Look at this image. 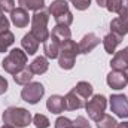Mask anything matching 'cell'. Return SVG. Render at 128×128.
I'll use <instances>...</instances> for the list:
<instances>
[{"label": "cell", "mask_w": 128, "mask_h": 128, "mask_svg": "<svg viewBox=\"0 0 128 128\" xmlns=\"http://www.w3.org/2000/svg\"><path fill=\"white\" fill-rule=\"evenodd\" d=\"M33 124H34L36 128H48L51 122H49L48 116H45V115H42V113H36V115L33 116Z\"/></svg>", "instance_id": "26"}, {"label": "cell", "mask_w": 128, "mask_h": 128, "mask_svg": "<svg viewBox=\"0 0 128 128\" xmlns=\"http://www.w3.org/2000/svg\"><path fill=\"white\" fill-rule=\"evenodd\" d=\"M124 6V0H106V9L113 14H119V10Z\"/></svg>", "instance_id": "27"}, {"label": "cell", "mask_w": 128, "mask_h": 128, "mask_svg": "<svg viewBox=\"0 0 128 128\" xmlns=\"http://www.w3.org/2000/svg\"><path fill=\"white\" fill-rule=\"evenodd\" d=\"M2 67L4 72L10 73L12 76L18 72H21L22 68L27 67V54L24 49L21 48H14L2 61Z\"/></svg>", "instance_id": "3"}, {"label": "cell", "mask_w": 128, "mask_h": 128, "mask_svg": "<svg viewBox=\"0 0 128 128\" xmlns=\"http://www.w3.org/2000/svg\"><path fill=\"white\" fill-rule=\"evenodd\" d=\"M21 46H22V49L26 51L27 55H34L39 49V40L32 33H27V34H24V37L21 40Z\"/></svg>", "instance_id": "16"}, {"label": "cell", "mask_w": 128, "mask_h": 128, "mask_svg": "<svg viewBox=\"0 0 128 128\" xmlns=\"http://www.w3.org/2000/svg\"><path fill=\"white\" fill-rule=\"evenodd\" d=\"M118 15L119 16L112 20V22H110V32L124 37L128 34V4L124 3V6Z\"/></svg>", "instance_id": "7"}, {"label": "cell", "mask_w": 128, "mask_h": 128, "mask_svg": "<svg viewBox=\"0 0 128 128\" xmlns=\"http://www.w3.org/2000/svg\"><path fill=\"white\" fill-rule=\"evenodd\" d=\"M33 72L30 70V67H26V68H22L21 72H18V73H15L14 74V80H15V84H18V85H27L28 82H32L33 79Z\"/></svg>", "instance_id": "22"}, {"label": "cell", "mask_w": 128, "mask_h": 128, "mask_svg": "<svg viewBox=\"0 0 128 128\" xmlns=\"http://www.w3.org/2000/svg\"><path fill=\"white\" fill-rule=\"evenodd\" d=\"M96 2L100 8H104V6H106V0H96Z\"/></svg>", "instance_id": "36"}, {"label": "cell", "mask_w": 128, "mask_h": 128, "mask_svg": "<svg viewBox=\"0 0 128 128\" xmlns=\"http://www.w3.org/2000/svg\"><path fill=\"white\" fill-rule=\"evenodd\" d=\"M125 74H127V78H128V68H127V70H125Z\"/></svg>", "instance_id": "39"}, {"label": "cell", "mask_w": 128, "mask_h": 128, "mask_svg": "<svg viewBox=\"0 0 128 128\" xmlns=\"http://www.w3.org/2000/svg\"><path fill=\"white\" fill-rule=\"evenodd\" d=\"M124 52H125V57H127V60H128V46L124 48Z\"/></svg>", "instance_id": "37"}, {"label": "cell", "mask_w": 128, "mask_h": 128, "mask_svg": "<svg viewBox=\"0 0 128 128\" xmlns=\"http://www.w3.org/2000/svg\"><path fill=\"white\" fill-rule=\"evenodd\" d=\"M73 128H92L91 124L88 122V119L85 116H76V119L73 121Z\"/></svg>", "instance_id": "31"}, {"label": "cell", "mask_w": 128, "mask_h": 128, "mask_svg": "<svg viewBox=\"0 0 128 128\" xmlns=\"http://www.w3.org/2000/svg\"><path fill=\"white\" fill-rule=\"evenodd\" d=\"M48 12H49V15H52L54 18H57V16L63 15L66 12H68V3H67V0H54V2L49 4Z\"/></svg>", "instance_id": "19"}, {"label": "cell", "mask_w": 128, "mask_h": 128, "mask_svg": "<svg viewBox=\"0 0 128 128\" xmlns=\"http://www.w3.org/2000/svg\"><path fill=\"white\" fill-rule=\"evenodd\" d=\"M48 21H49V12L43 8L37 12H34L32 16V33L33 36L39 40V43H45L48 39H49V34L51 32L48 30Z\"/></svg>", "instance_id": "2"}, {"label": "cell", "mask_w": 128, "mask_h": 128, "mask_svg": "<svg viewBox=\"0 0 128 128\" xmlns=\"http://www.w3.org/2000/svg\"><path fill=\"white\" fill-rule=\"evenodd\" d=\"M100 45V37L97 36L96 33H88L85 34L80 42L78 43L79 46V54H90L92 49H96L97 46Z\"/></svg>", "instance_id": "11"}, {"label": "cell", "mask_w": 128, "mask_h": 128, "mask_svg": "<svg viewBox=\"0 0 128 128\" xmlns=\"http://www.w3.org/2000/svg\"><path fill=\"white\" fill-rule=\"evenodd\" d=\"M110 67H112V70H121V72H125L128 68V60L125 57L124 49L113 54V58L110 61Z\"/></svg>", "instance_id": "17"}, {"label": "cell", "mask_w": 128, "mask_h": 128, "mask_svg": "<svg viewBox=\"0 0 128 128\" xmlns=\"http://www.w3.org/2000/svg\"><path fill=\"white\" fill-rule=\"evenodd\" d=\"M127 2H128V0H127Z\"/></svg>", "instance_id": "40"}, {"label": "cell", "mask_w": 128, "mask_h": 128, "mask_svg": "<svg viewBox=\"0 0 128 128\" xmlns=\"http://www.w3.org/2000/svg\"><path fill=\"white\" fill-rule=\"evenodd\" d=\"M73 91H74L79 97H82L85 101H88V100L92 97V91H94V88H92V85H91L90 82L80 80V82L76 84V86L73 88Z\"/></svg>", "instance_id": "18"}, {"label": "cell", "mask_w": 128, "mask_h": 128, "mask_svg": "<svg viewBox=\"0 0 128 128\" xmlns=\"http://www.w3.org/2000/svg\"><path fill=\"white\" fill-rule=\"evenodd\" d=\"M20 8H24L27 10L37 12L45 8V0H18Z\"/></svg>", "instance_id": "24"}, {"label": "cell", "mask_w": 128, "mask_h": 128, "mask_svg": "<svg viewBox=\"0 0 128 128\" xmlns=\"http://www.w3.org/2000/svg\"><path fill=\"white\" fill-rule=\"evenodd\" d=\"M49 36L54 37L55 40H58L60 43H63L66 40L72 39V32H70V28L66 27V26H58V24H55V27L52 28V32H51Z\"/></svg>", "instance_id": "20"}, {"label": "cell", "mask_w": 128, "mask_h": 128, "mask_svg": "<svg viewBox=\"0 0 128 128\" xmlns=\"http://www.w3.org/2000/svg\"><path fill=\"white\" fill-rule=\"evenodd\" d=\"M32 21L30 15H28V10L24 9V8H15L12 12H10V22L16 27V28H24L28 26V22Z\"/></svg>", "instance_id": "10"}, {"label": "cell", "mask_w": 128, "mask_h": 128, "mask_svg": "<svg viewBox=\"0 0 128 128\" xmlns=\"http://www.w3.org/2000/svg\"><path fill=\"white\" fill-rule=\"evenodd\" d=\"M106 82H107V85H109L112 90H124L128 84V78H127V74H125V72L112 70V72L107 74Z\"/></svg>", "instance_id": "9"}, {"label": "cell", "mask_w": 128, "mask_h": 128, "mask_svg": "<svg viewBox=\"0 0 128 128\" xmlns=\"http://www.w3.org/2000/svg\"><path fill=\"white\" fill-rule=\"evenodd\" d=\"M45 96V88L40 82H28L21 90V98L28 104H37Z\"/></svg>", "instance_id": "6"}, {"label": "cell", "mask_w": 128, "mask_h": 128, "mask_svg": "<svg viewBox=\"0 0 128 128\" xmlns=\"http://www.w3.org/2000/svg\"><path fill=\"white\" fill-rule=\"evenodd\" d=\"M46 109L54 113V115H60L61 112H64V97L58 96V94H54L46 100Z\"/></svg>", "instance_id": "15"}, {"label": "cell", "mask_w": 128, "mask_h": 128, "mask_svg": "<svg viewBox=\"0 0 128 128\" xmlns=\"http://www.w3.org/2000/svg\"><path fill=\"white\" fill-rule=\"evenodd\" d=\"M55 22L58 24V26H66V27H70V24L73 22V14L68 10V12H66L63 15H60V16H57L55 18Z\"/></svg>", "instance_id": "28"}, {"label": "cell", "mask_w": 128, "mask_h": 128, "mask_svg": "<svg viewBox=\"0 0 128 128\" xmlns=\"http://www.w3.org/2000/svg\"><path fill=\"white\" fill-rule=\"evenodd\" d=\"M15 9V0H0V10L2 12H12Z\"/></svg>", "instance_id": "32"}, {"label": "cell", "mask_w": 128, "mask_h": 128, "mask_svg": "<svg viewBox=\"0 0 128 128\" xmlns=\"http://www.w3.org/2000/svg\"><path fill=\"white\" fill-rule=\"evenodd\" d=\"M78 10H86L91 6V0H68Z\"/></svg>", "instance_id": "30"}, {"label": "cell", "mask_w": 128, "mask_h": 128, "mask_svg": "<svg viewBox=\"0 0 128 128\" xmlns=\"http://www.w3.org/2000/svg\"><path fill=\"white\" fill-rule=\"evenodd\" d=\"M9 26H10V21L4 16V12L0 10V33L9 30Z\"/></svg>", "instance_id": "33"}, {"label": "cell", "mask_w": 128, "mask_h": 128, "mask_svg": "<svg viewBox=\"0 0 128 128\" xmlns=\"http://www.w3.org/2000/svg\"><path fill=\"white\" fill-rule=\"evenodd\" d=\"M79 55V46L74 40L68 39L61 43L58 52V64L64 70H72L76 63V57Z\"/></svg>", "instance_id": "4"}, {"label": "cell", "mask_w": 128, "mask_h": 128, "mask_svg": "<svg viewBox=\"0 0 128 128\" xmlns=\"http://www.w3.org/2000/svg\"><path fill=\"white\" fill-rule=\"evenodd\" d=\"M60 46H61V43H60L58 40H55L54 37L49 36V39L43 43V52H45V57L49 58V60H55V58H58Z\"/></svg>", "instance_id": "14"}, {"label": "cell", "mask_w": 128, "mask_h": 128, "mask_svg": "<svg viewBox=\"0 0 128 128\" xmlns=\"http://www.w3.org/2000/svg\"><path fill=\"white\" fill-rule=\"evenodd\" d=\"M85 104H86V101L82 97L78 96L73 90L64 96V109L66 110H78V109L85 107Z\"/></svg>", "instance_id": "12"}, {"label": "cell", "mask_w": 128, "mask_h": 128, "mask_svg": "<svg viewBox=\"0 0 128 128\" xmlns=\"http://www.w3.org/2000/svg\"><path fill=\"white\" fill-rule=\"evenodd\" d=\"M0 128H14V127H10V125H6V124H3V127H0Z\"/></svg>", "instance_id": "38"}, {"label": "cell", "mask_w": 128, "mask_h": 128, "mask_svg": "<svg viewBox=\"0 0 128 128\" xmlns=\"http://www.w3.org/2000/svg\"><path fill=\"white\" fill-rule=\"evenodd\" d=\"M3 124L14 128H26L32 124V113L24 107H8L2 115Z\"/></svg>", "instance_id": "1"}, {"label": "cell", "mask_w": 128, "mask_h": 128, "mask_svg": "<svg viewBox=\"0 0 128 128\" xmlns=\"http://www.w3.org/2000/svg\"><path fill=\"white\" fill-rule=\"evenodd\" d=\"M106 106H107V98L101 94H96L92 96L85 104V109L88 112V116L92 119V121H98L103 115H104V110H106Z\"/></svg>", "instance_id": "5"}, {"label": "cell", "mask_w": 128, "mask_h": 128, "mask_svg": "<svg viewBox=\"0 0 128 128\" xmlns=\"http://www.w3.org/2000/svg\"><path fill=\"white\" fill-rule=\"evenodd\" d=\"M109 104H110V110L122 119L128 118V98L124 94H112L109 98Z\"/></svg>", "instance_id": "8"}, {"label": "cell", "mask_w": 128, "mask_h": 128, "mask_svg": "<svg viewBox=\"0 0 128 128\" xmlns=\"http://www.w3.org/2000/svg\"><path fill=\"white\" fill-rule=\"evenodd\" d=\"M122 39L124 37H121V36H118V34H115V33H109V34H106L104 37H103V46H104V51L107 52V54H115L116 52V48H118V45L122 42Z\"/></svg>", "instance_id": "13"}, {"label": "cell", "mask_w": 128, "mask_h": 128, "mask_svg": "<svg viewBox=\"0 0 128 128\" xmlns=\"http://www.w3.org/2000/svg\"><path fill=\"white\" fill-rule=\"evenodd\" d=\"M116 128H128V121H125V122H121V124H118V125H116Z\"/></svg>", "instance_id": "35"}, {"label": "cell", "mask_w": 128, "mask_h": 128, "mask_svg": "<svg viewBox=\"0 0 128 128\" xmlns=\"http://www.w3.org/2000/svg\"><path fill=\"white\" fill-rule=\"evenodd\" d=\"M30 70L33 72V74H43L48 72L49 68V63H48V58L46 57H37L33 60V63L28 66Z\"/></svg>", "instance_id": "21"}, {"label": "cell", "mask_w": 128, "mask_h": 128, "mask_svg": "<svg viewBox=\"0 0 128 128\" xmlns=\"http://www.w3.org/2000/svg\"><path fill=\"white\" fill-rule=\"evenodd\" d=\"M55 128H73V121L66 116H60L55 121Z\"/></svg>", "instance_id": "29"}, {"label": "cell", "mask_w": 128, "mask_h": 128, "mask_svg": "<svg viewBox=\"0 0 128 128\" xmlns=\"http://www.w3.org/2000/svg\"><path fill=\"white\" fill-rule=\"evenodd\" d=\"M8 88H9L8 80H6L3 76H0V96H2V94H4V92L8 91Z\"/></svg>", "instance_id": "34"}, {"label": "cell", "mask_w": 128, "mask_h": 128, "mask_svg": "<svg viewBox=\"0 0 128 128\" xmlns=\"http://www.w3.org/2000/svg\"><path fill=\"white\" fill-rule=\"evenodd\" d=\"M96 124H97V128H116V125H118L116 119L113 116H110V115H106V113L97 121Z\"/></svg>", "instance_id": "25"}, {"label": "cell", "mask_w": 128, "mask_h": 128, "mask_svg": "<svg viewBox=\"0 0 128 128\" xmlns=\"http://www.w3.org/2000/svg\"><path fill=\"white\" fill-rule=\"evenodd\" d=\"M15 42V36L10 30H6V32L0 33V54L6 52L9 46H12Z\"/></svg>", "instance_id": "23"}]
</instances>
